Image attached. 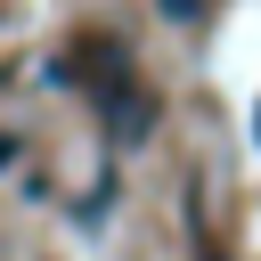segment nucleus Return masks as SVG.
Masks as SVG:
<instances>
[{
    "label": "nucleus",
    "instance_id": "nucleus-1",
    "mask_svg": "<svg viewBox=\"0 0 261 261\" xmlns=\"http://www.w3.org/2000/svg\"><path fill=\"white\" fill-rule=\"evenodd\" d=\"M98 106H106V130H114V147H139V139H147V122H155V106H147V98H139L122 73H106V82H98Z\"/></svg>",
    "mask_w": 261,
    "mask_h": 261
},
{
    "label": "nucleus",
    "instance_id": "nucleus-2",
    "mask_svg": "<svg viewBox=\"0 0 261 261\" xmlns=\"http://www.w3.org/2000/svg\"><path fill=\"white\" fill-rule=\"evenodd\" d=\"M155 8H163L171 24H196V16H204V0H155Z\"/></svg>",
    "mask_w": 261,
    "mask_h": 261
},
{
    "label": "nucleus",
    "instance_id": "nucleus-3",
    "mask_svg": "<svg viewBox=\"0 0 261 261\" xmlns=\"http://www.w3.org/2000/svg\"><path fill=\"white\" fill-rule=\"evenodd\" d=\"M8 155H16V139H8V130H0V163H8Z\"/></svg>",
    "mask_w": 261,
    "mask_h": 261
},
{
    "label": "nucleus",
    "instance_id": "nucleus-4",
    "mask_svg": "<svg viewBox=\"0 0 261 261\" xmlns=\"http://www.w3.org/2000/svg\"><path fill=\"white\" fill-rule=\"evenodd\" d=\"M253 139H261V106H253Z\"/></svg>",
    "mask_w": 261,
    "mask_h": 261
}]
</instances>
